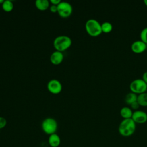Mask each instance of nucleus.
<instances>
[{
    "label": "nucleus",
    "mask_w": 147,
    "mask_h": 147,
    "mask_svg": "<svg viewBox=\"0 0 147 147\" xmlns=\"http://www.w3.org/2000/svg\"><path fill=\"white\" fill-rule=\"evenodd\" d=\"M64 55L61 52L56 51L53 52L50 57V60L51 63L54 65L60 64L63 60Z\"/></svg>",
    "instance_id": "obj_10"
},
{
    "label": "nucleus",
    "mask_w": 147,
    "mask_h": 147,
    "mask_svg": "<svg viewBox=\"0 0 147 147\" xmlns=\"http://www.w3.org/2000/svg\"><path fill=\"white\" fill-rule=\"evenodd\" d=\"M13 3L10 0H5L2 2V7L3 10L6 12H10L13 9Z\"/></svg>",
    "instance_id": "obj_16"
},
{
    "label": "nucleus",
    "mask_w": 147,
    "mask_h": 147,
    "mask_svg": "<svg viewBox=\"0 0 147 147\" xmlns=\"http://www.w3.org/2000/svg\"><path fill=\"white\" fill-rule=\"evenodd\" d=\"M51 2L52 3V5L57 6L61 2V1L60 0H51Z\"/></svg>",
    "instance_id": "obj_23"
},
{
    "label": "nucleus",
    "mask_w": 147,
    "mask_h": 147,
    "mask_svg": "<svg viewBox=\"0 0 147 147\" xmlns=\"http://www.w3.org/2000/svg\"><path fill=\"white\" fill-rule=\"evenodd\" d=\"M41 127L47 134L51 135L56 133L57 129V122L52 118H47L42 122Z\"/></svg>",
    "instance_id": "obj_4"
},
{
    "label": "nucleus",
    "mask_w": 147,
    "mask_h": 147,
    "mask_svg": "<svg viewBox=\"0 0 147 147\" xmlns=\"http://www.w3.org/2000/svg\"><path fill=\"white\" fill-rule=\"evenodd\" d=\"M101 28L102 32L105 33H109L111 32L113 29V25L111 22L105 21L101 24Z\"/></svg>",
    "instance_id": "obj_17"
},
{
    "label": "nucleus",
    "mask_w": 147,
    "mask_h": 147,
    "mask_svg": "<svg viewBox=\"0 0 147 147\" xmlns=\"http://www.w3.org/2000/svg\"><path fill=\"white\" fill-rule=\"evenodd\" d=\"M85 29L87 33L92 37L98 36L102 33L101 24L94 18H90L86 21Z\"/></svg>",
    "instance_id": "obj_2"
},
{
    "label": "nucleus",
    "mask_w": 147,
    "mask_h": 147,
    "mask_svg": "<svg viewBox=\"0 0 147 147\" xmlns=\"http://www.w3.org/2000/svg\"><path fill=\"white\" fill-rule=\"evenodd\" d=\"M7 124V121L6 119L2 117H0V129L4 128Z\"/></svg>",
    "instance_id": "obj_19"
},
{
    "label": "nucleus",
    "mask_w": 147,
    "mask_h": 147,
    "mask_svg": "<svg viewBox=\"0 0 147 147\" xmlns=\"http://www.w3.org/2000/svg\"><path fill=\"white\" fill-rule=\"evenodd\" d=\"M131 92H133L137 95L146 92L147 84L140 78L133 80L129 86Z\"/></svg>",
    "instance_id": "obj_5"
},
{
    "label": "nucleus",
    "mask_w": 147,
    "mask_h": 147,
    "mask_svg": "<svg viewBox=\"0 0 147 147\" xmlns=\"http://www.w3.org/2000/svg\"><path fill=\"white\" fill-rule=\"evenodd\" d=\"M146 92H147V88H146Z\"/></svg>",
    "instance_id": "obj_25"
},
{
    "label": "nucleus",
    "mask_w": 147,
    "mask_h": 147,
    "mask_svg": "<svg viewBox=\"0 0 147 147\" xmlns=\"http://www.w3.org/2000/svg\"><path fill=\"white\" fill-rule=\"evenodd\" d=\"M133 113L132 109L127 106H124L120 110V115L123 119L131 118Z\"/></svg>",
    "instance_id": "obj_12"
},
{
    "label": "nucleus",
    "mask_w": 147,
    "mask_h": 147,
    "mask_svg": "<svg viewBox=\"0 0 147 147\" xmlns=\"http://www.w3.org/2000/svg\"><path fill=\"white\" fill-rule=\"evenodd\" d=\"M71 38L67 36H59L56 37L53 41V46L56 51L63 52L71 47Z\"/></svg>",
    "instance_id": "obj_3"
},
{
    "label": "nucleus",
    "mask_w": 147,
    "mask_h": 147,
    "mask_svg": "<svg viewBox=\"0 0 147 147\" xmlns=\"http://www.w3.org/2000/svg\"><path fill=\"white\" fill-rule=\"evenodd\" d=\"M146 84H147V71L145 72L143 74H142V76L141 78Z\"/></svg>",
    "instance_id": "obj_22"
},
{
    "label": "nucleus",
    "mask_w": 147,
    "mask_h": 147,
    "mask_svg": "<svg viewBox=\"0 0 147 147\" xmlns=\"http://www.w3.org/2000/svg\"><path fill=\"white\" fill-rule=\"evenodd\" d=\"M61 142V140L58 134L54 133L49 135L48 137V144L51 147H58Z\"/></svg>",
    "instance_id": "obj_11"
},
{
    "label": "nucleus",
    "mask_w": 147,
    "mask_h": 147,
    "mask_svg": "<svg viewBox=\"0 0 147 147\" xmlns=\"http://www.w3.org/2000/svg\"><path fill=\"white\" fill-rule=\"evenodd\" d=\"M147 44L140 40H136L134 41L131 45V51L136 53H140L145 51Z\"/></svg>",
    "instance_id": "obj_9"
},
{
    "label": "nucleus",
    "mask_w": 147,
    "mask_h": 147,
    "mask_svg": "<svg viewBox=\"0 0 147 147\" xmlns=\"http://www.w3.org/2000/svg\"><path fill=\"white\" fill-rule=\"evenodd\" d=\"M130 106H131V109L132 110H134V111L135 110H137L139 108V107L140 106V105L138 104V102L137 101H136L133 103H132L131 105H130Z\"/></svg>",
    "instance_id": "obj_20"
},
{
    "label": "nucleus",
    "mask_w": 147,
    "mask_h": 147,
    "mask_svg": "<svg viewBox=\"0 0 147 147\" xmlns=\"http://www.w3.org/2000/svg\"><path fill=\"white\" fill-rule=\"evenodd\" d=\"M47 88L52 94H57L61 91L62 85L58 80L52 79L48 82Z\"/></svg>",
    "instance_id": "obj_7"
},
{
    "label": "nucleus",
    "mask_w": 147,
    "mask_h": 147,
    "mask_svg": "<svg viewBox=\"0 0 147 147\" xmlns=\"http://www.w3.org/2000/svg\"><path fill=\"white\" fill-rule=\"evenodd\" d=\"M35 5L39 10L44 11L49 7V2L48 0H36Z\"/></svg>",
    "instance_id": "obj_13"
},
{
    "label": "nucleus",
    "mask_w": 147,
    "mask_h": 147,
    "mask_svg": "<svg viewBox=\"0 0 147 147\" xmlns=\"http://www.w3.org/2000/svg\"><path fill=\"white\" fill-rule=\"evenodd\" d=\"M136 129V123L131 118L123 119L118 126L119 133L123 137H129L134 134Z\"/></svg>",
    "instance_id": "obj_1"
},
{
    "label": "nucleus",
    "mask_w": 147,
    "mask_h": 147,
    "mask_svg": "<svg viewBox=\"0 0 147 147\" xmlns=\"http://www.w3.org/2000/svg\"><path fill=\"white\" fill-rule=\"evenodd\" d=\"M57 6V13L61 17L66 18L71 15L73 9L72 5L69 3L62 1Z\"/></svg>",
    "instance_id": "obj_6"
},
{
    "label": "nucleus",
    "mask_w": 147,
    "mask_h": 147,
    "mask_svg": "<svg viewBox=\"0 0 147 147\" xmlns=\"http://www.w3.org/2000/svg\"><path fill=\"white\" fill-rule=\"evenodd\" d=\"M140 40L147 44V27L142 29L140 34Z\"/></svg>",
    "instance_id": "obj_18"
},
{
    "label": "nucleus",
    "mask_w": 147,
    "mask_h": 147,
    "mask_svg": "<svg viewBox=\"0 0 147 147\" xmlns=\"http://www.w3.org/2000/svg\"><path fill=\"white\" fill-rule=\"evenodd\" d=\"M137 96L136 94L133 92H130L127 93L125 98V101L126 104L127 105H131L132 103L137 101Z\"/></svg>",
    "instance_id": "obj_14"
},
{
    "label": "nucleus",
    "mask_w": 147,
    "mask_h": 147,
    "mask_svg": "<svg viewBox=\"0 0 147 147\" xmlns=\"http://www.w3.org/2000/svg\"><path fill=\"white\" fill-rule=\"evenodd\" d=\"M144 2L145 5L147 6V0H144Z\"/></svg>",
    "instance_id": "obj_24"
},
{
    "label": "nucleus",
    "mask_w": 147,
    "mask_h": 147,
    "mask_svg": "<svg viewBox=\"0 0 147 147\" xmlns=\"http://www.w3.org/2000/svg\"><path fill=\"white\" fill-rule=\"evenodd\" d=\"M50 10L51 12L52 13H56L57 12V6L56 5H52L50 6Z\"/></svg>",
    "instance_id": "obj_21"
},
{
    "label": "nucleus",
    "mask_w": 147,
    "mask_h": 147,
    "mask_svg": "<svg viewBox=\"0 0 147 147\" xmlns=\"http://www.w3.org/2000/svg\"><path fill=\"white\" fill-rule=\"evenodd\" d=\"M137 101L140 106L144 107L147 106V92L138 95Z\"/></svg>",
    "instance_id": "obj_15"
},
{
    "label": "nucleus",
    "mask_w": 147,
    "mask_h": 147,
    "mask_svg": "<svg viewBox=\"0 0 147 147\" xmlns=\"http://www.w3.org/2000/svg\"><path fill=\"white\" fill-rule=\"evenodd\" d=\"M131 119L136 123H144L147 121V113L142 110H135L133 113Z\"/></svg>",
    "instance_id": "obj_8"
}]
</instances>
